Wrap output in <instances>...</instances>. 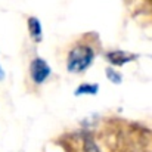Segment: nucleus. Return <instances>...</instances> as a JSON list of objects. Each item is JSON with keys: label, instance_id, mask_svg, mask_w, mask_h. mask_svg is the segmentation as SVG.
<instances>
[{"label": "nucleus", "instance_id": "obj_1", "mask_svg": "<svg viewBox=\"0 0 152 152\" xmlns=\"http://www.w3.org/2000/svg\"><path fill=\"white\" fill-rule=\"evenodd\" d=\"M151 132L136 123H112L105 132L109 152H146Z\"/></svg>", "mask_w": 152, "mask_h": 152}, {"label": "nucleus", "instance_id": "obj_2", "mask_svg": "<svg viewBox=\"0 0 152 152\" xmlns=\"http://www.w3.org/2000/svg\"><path fill=\"white\" fill-rule=\"evenodd\" d=\"M95 59V50L93 48L87 45H77L74 46L66 58V69L72 74H78L86 71Z\"/></svg>", "mask_w": 152, "mask_h": 152}, {"label": "nucleus", "instance_id": "obj_3", "mask_svg": "<svg viewBox=\"0 0 152 152\" xmlns=\"http://www.w3.org/2000/svg\"><path fill=\"white\" fill-rule=\"evenodd\" d=\"M30 74L31 78L36 84H42L45 83L49 75H50V66L48 65V62L42 58H34L30 64Z\"/></svg>", "mask_w": 152, "mask_h": 152}, {"label": "nucleus", "instance_id": "obj_4", "mask_svg": "<svg viewBox=\"0 0 152 152\" xmlns=\"http://www.w3.org/2000/svg\"><path fill=\"white\" fill-rule=\"evenodd\" d=\"M106 59L108 62H111L112 65H117V66H121L124 64H129L132 61L136 59V55H130L124 50H112L109 53H106Z\"/></svg>", "mask_w": 152, "mask_h": 152}, {"label": "nucleus", "instance_id": "obj_5", "mask_svg": "<svg viewBox=\"0 0 152 152\" xmlns=\"http://www.w3.org/2000/svg\"><path fill=\"white\" fill-rule=\"evenodd\" d=\"M28 31H30L31 39L36 43H40L42 42L43 31H42V24H40V21L37 18H28Z\"/></svg>", "mask_w": 152, "mask_h": 152}, {"label": "nucleus", "instance_id": "obj_6", "mask_svg": "<svg viewBox=\"0 0 152 152\" xmlns=\"http://www.w3.org/2000/svg\"><path fill=\"white\" fill-rule=\"evenodd\" d=\"M98 90H99V87H98V84H96V83H93V84H90V83H84V84H80V86L75 89L74 95H75V96H83V95H96V93H98Z\"/></svg>", "mask_w": 152, "mask_h": 152}, {"label": "nucleus", "instance_id": "obj_7", "mask_svg": "<svg viewBox=\"0 0 152 152\" xmlns=\"http://www.w3.org/2000/svg\"><path fill=\"white\" fill-rule=\"evenodd\" d=\"M83 151L84 152H101V149L96 145V142L93 140L92 134H89V133H84L83 134Z\"/></svg>", "mask_w": 152, "mask_h": 152}, {"label": "nucleus", "instance_id": "obj_8", "mask_svg": "<svg viewBox=\"0 0 152 152\" xmlns=\"http://www.w3.org/2000/svg\"><path fill=\"white\" fill-rule=\"evenodd\" d=\"M106 72H108V78L112 81V83H117V84H120L121 83V77L118 75V72H115L114 69H111V68H108L106 69Z\"/></svg>", "mask_w": 152, "mask_h": 152}, {"label": "nucleus", "instance_id": "obj_9", "mask_svg": "<svg viewBox=\"0 0 152 152\" xmlns=\"http://www.w3.org/2000/svg\"><path fill=\"white\" fill-rule=\"evenodd\" d=\"M0 78H3V69L0 68Z\"/></svg>", "mask_w": 152, "mask_h": 152}]
</instances>
